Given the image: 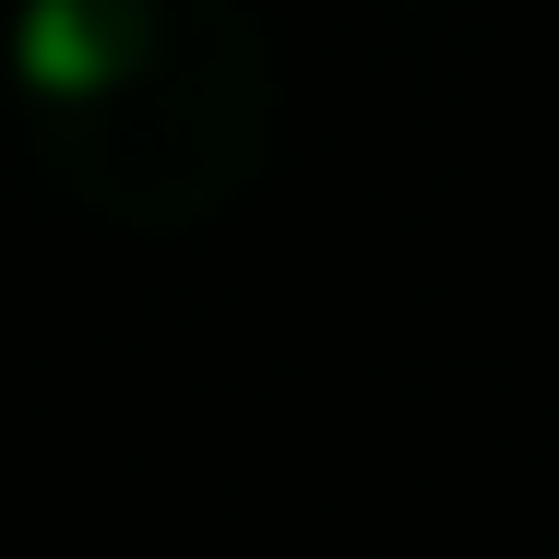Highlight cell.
Returning <instances> with one entry per match:
<instances>
[{"label":"cell","mask_w":559,"mask_h":559,"mask_svg":"<svg viewBox=\"0 0 559 559\" xmlns=\"http://www.w3.org/2000/svg\"><path fill=\"white\" fill-rule=\"evenodd\" d=\"M0 60L36 167L131 238L226 215L274 155V48L238 0H24Z\"/></svg>","instance_id":"cell-1"}]
</instances>
